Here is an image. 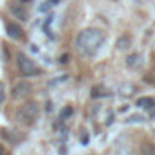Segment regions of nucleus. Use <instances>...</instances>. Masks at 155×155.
I'll return each instance as SVG.
<instances>
[{"instance_id": "nucleus-1", "label": "nucleus", "mask_w": 155, "mask_h": 155, "mask_svg": "<svg viewBox=\"0 0 155 155\" xmlns=\"http://www.w3.org/2000/svg\"><path fill=\"white\" fill-rule=\"evenodd\" d=\"M105 43V35L103 31L96 27H87L83 29L76 38V49L81 56H94Z\"/></svg>"}, {"instance_id": "nucleus-2", "label": "nucleus", "mask_w": 155, "mask_h": 155, "mask_svg": "<svg viewBox=\"0 0 155 155\" xmlns=\"http://www.w3.org/2000/svg\"><path fill=\"white\" fill-rule=\"evenodd\" d=\"M16 67H18L20 74H22V76H25V78L41 74V69H40L38 65H36V63H35L27 54H24V52H18V54H16Z\"/></svg>"}, {"instance_id": "nucleus-3", "label": "nucleus", "mask_w": 155, "mask_h": 155, "mask_svg": "<svg viewBox=\"0 0 155 155\" xmlns=\"http://www.w3.org/2000/svg\"><path fill=\"white\" fill-rule=\"evenodd\" d=\"M38 114H40V108L35 101H27L25 105L20 107L18 110V121L22 124H33L36 119H38Z\"/></svg>"}, {"instance_id": "nucleus-4", "label": "nucleus", "mask_w": 155, "mask_h": 155, "mask_svg": "<svg viewBox=\"0 0 155 155\" xmlns=\"http://www.w3.org/2000/svg\"><path fill=\"white\" fill-rule=\"evenodd\" d=\"M5 33H7L9 38H13V40H22L24 38V29H22L18 24H15V22L5 24Z\"/></svg>"}, {"instance_id": "nucleus-5", "label": "nucleus", "mask_w": 155, "mask_h": 155, "mask_svg": "<svg viewBox=\"0 0 155 155\" xmlns=\"http://www.w3.org/2000/svg\"><path fill=\"white\" fill-rule=\"evenodd\" d=\"M31 90H33V87H31L27 81H22V83H18V85L13 88V96H15V97H25V96L31 94Z\"/></svg>"}, {"instance_id": "nucleus-6", "label": "nucleus", "mask_w": 155, "mask_h": 155, "mask_svg": "<svg viewBox=\"0 0 155 155\" xmlns=\"http://www.w3.org/2000/svg\"><path fill=\"white\" fill-rule=\"evenodd\" d=\"M137 107H139V108H146V110H150V108H153V107H155V99H153V97L144 96V97L137 99Z\"/></svg>"}, {"instance_id": "nucleus-7", "label": "nucleus", "mask_w": 155, "mask_h": 155, "mask_svg": "<svg viewBox=\"0 0 155 155\" xmlns=\"http://www.w3.org/2000/svg\"><path fill=\"white\" fill-rule=\"evenodd\" d=\"M130 43H132L130 36H128V35H123L121 38L117 40V49H119V51H126V49L130 47Z\"/></svg>"}, {"instance_id": "nucleus-8", "label": "nucleus", "mask_w": 155, "mask_h": 155, "mask_svg": "<svg viewBox=\"0 0 155 155\" xmlns=\"http://www.w3.org/2000/svg\"><path fill=\"white\" fill-rule=\"evenodd\" d=\"M11 13H13L16 18H20V20H25V18H27V13H25V9H24V7L11 5Z\"/></svg>"}, {"instance_id": "nucleus-9", "label": "nucleus", "mask_w": 155, "mask_h": 155, "mask_svg": "<svg viewBox=\"0 0 155 155\" xmlns=\"http://www.w3.org/2000/svg\"><path fill=\"white\" fill-rule=\"evenodd\" d=\"M116 155H134L132 152V148L126 144V146H123L121 143H117V150H116Z\"/></svg>"}, {"instance_id": "nucleus-10", "label": "nucleus", "mask_w": 155, "mask_h": 155, "mask_svg": "<svg viewBox=\"0 0 155 155\" xmlns=\"http://www.w3.org/2000/svg\"><path fill=\"white\" fill-rule=\"evenodd\" d=\"M72 112H74V110H72V107H65V108L61 110V114H60V121H63L65 117L72 116Z\"/></svg>"}, {"instance_id": "nucleus-11", "label": "nucleus", "mask_w": 155, "mask_h": 155, "mask_svg": "<svg viewBox=\"0 0 155 155\" xmlns=\"http://www.w3.org/2000/svg\"><path fill=\"white\" fill-rule=\"evenodd\" d=\"M143 153L144 155H155V146H152V144H144Z\"/></svg>"}, {"instance_id": "nucleus-12", "label": "nucleus", "mask_w": 155, "mask_h": 155, "mask_svg": "<svg viewBox=\"0 0 155 155\" xmlns=\"http://www.w3.org/2000/svg\"><path fill=\"white\" fill-rule=\"evenodd\" d=\"M4 99H5V87L4 83H0V103H4Z\"/></svg>"}, {"instance_id": "nucleus-13", "label": "nucleus", "mask_w": 155, "mask_h": 155, "mask_svg": "<svg viewBox=\"0 0 155 155\" xmlns=\"http://www.w3.org/2000/svg\"><path fill=\"white\" fill-rule=\"evenodd\" d=\"M137 60H139V56H137V54H135V56H130V58H128V60H126V63H128V65H132V67H134V65H135V61H137Z\"/></svg>"}, {"instance_id": "nucleus-14", "label": "nucleus", "mask_w": 155, "mask_h": 155, "mask_svg": "<svg viewBox=\"0 0 155 155\" xmlns=\"http://www.w3.org/2000/svg\"><path fill=\"white\" fill-rule=\"evenodd\" d=\"M22 2H31V0H22Z\"/></svg>"}]
</instances>
